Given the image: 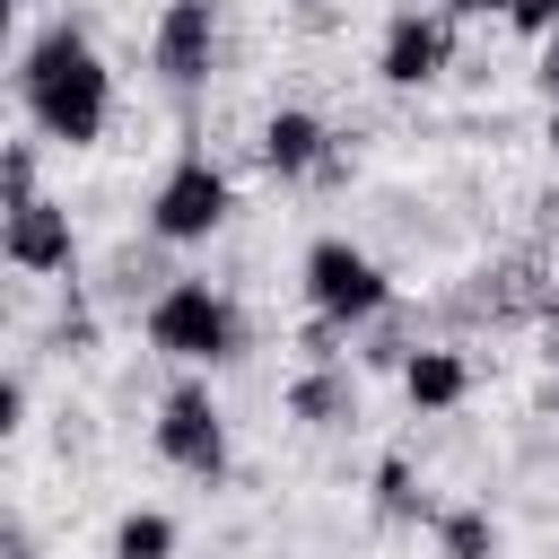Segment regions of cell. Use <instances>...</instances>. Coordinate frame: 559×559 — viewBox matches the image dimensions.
Instances as JSON below:
<instances>
[{"label": "cell", "instance_id": "6da1fadb", "mask_svg": "<svg viewBox=\"0 0 559 559\" xmlns=\"http://www.w3.org/2000/svg\"><path fill=\"white\" fill-rule=\"evenodd\" d=\"M17 105H26V122H35V140H52V148H96L105 140V122H114V70H105V52L87 44V26H44L35 44H26V61H17Z\"/></svg>", "mask_w": 559, "mask_h": 559}, {"label": "cell", "instance_id": "7a4b0ae2", "mask_svg": "<svg viewBox=\"0 0 559 559\" xmlns=\"http://www.w3.org/2000/svg\"><path fill=\"white\" fill-rule=\"evenodd\" d=\"M148 349L175 358V367H227V358L245 349V314H236V297L210 288V280H166V288L148 297Z\"/></svg>", "mask_w": 559, "mask_h": 559}, {"label": "cell", "instance_id": "3957f363", "mask_svg": "<svg viewBox=\"0 0 559 559\" xmlns=\"http://www.w3.org/2000/svg\"><path fill=\"white\" fill-rule=\"evenodd\" d=\"M297 280H306V306H314L323 323H341V332L393 314V271H384L367 245H349V236H314Z\"/></svg>", "mask_w": 559, "mask_h": 559}, {"label": "cell", "instance_id": "277c9868", "mask_svg": "<svg viewBox=\"0 0 559 559\" xmlns=\"http://www.w3.org/2000/svg\"><path fill=\"white\" fill-rule=\"evenodd\" d=\"M227 210H236V183L192 148V157H175L166 183L148 192V236H157V245H210V236L227 227Z\"/></svg>", "mask_w": 559, "mask_h": 559}, {"label": "cell", "instance_id": "5b68a950", "mask_svg": "<svg viewBox=\"0 0 559 559\" xmlns=\"http://www.w3.org/2000/svg\"><path fill=\"white\" fill-rule=\"evenodd\" d=\"M157 454L183 480H227V411H218V393L201 376L166 384V402H157Z\"/></svg>", "mask_w": 559, "mask_h": 559}, {"label": "cell", "instance_id": "8992f818", "mask_svg": "<svg viewBox=\"0 0 559 559\" xmlns=\"http://www.w3.org/2000/svg\"><path fill=\"white\" fill-rule=\"evenodd\" d=\"M454 70V17L445 9H393L384 44H376V79L384 87H437Z\"/></svg>", "mask_w": 559, "mask_h": 559}, {"label": "cell", "instance_id": "52a82bcc", "mask_svg": "<svg viewBox=\"0 0 559 559\" xmlns=\"http://www.w3.org/2000/svg\"><path fill=\"white\" fill-rule=\"evenodd\" d=\"M0 262L26 271V280H61V271L79 262V227H70V210H61L52 192L9 201V210H0Z\"/></svg>", "mask_w": 559, "mask_h": 559}, {"label": "cell", "instance_id": "ba28073f", "mask_svg": "<svg viewBox=\"0 0 559 559\" xmlns=\"http://www.w3.org/2000/svg\"><path fill=\"white\" fill-rule=\"evenodd\" d=\"M148 61L183 96L210 87V70H218V0H166L157 26H148Z\"/></svg>", "mask_w": 559, "mask_h": 559}, {"label": "cell", "instance_id": "9c48e42d", "mask_svg": "<svg viewBox=\"0 0 559 559\" xmlns=\"http://www.w3.org/2000/svg\"><path fill=\"white\" fill-rule=\"evenodd\" d=\"M393 376H402V402H411L419 419H445V411H463V402H472V358H463V349H445V341H411Z\"/></svg>", "mask_w": 559, "mask_h": 559}, {"label": "cell", "instance_id": "30bf717a", "mask_svg": "<svg viewBox=\"0 0 559 559\" xmlns=\"http://www.w3.org/2000/svg\"><path fill=\"white\" fill-rule=\"evenodd\" d=\"M323 157H332V131H323V114H306V105H280V114L262 122V175H280V183H306Z\"/></svg>", "mask_w": 559, "mask_h": 559}, {"label": "cell", "instance_id": "8fae6325", "mask_svg": "<svg viewBox=\"0 0 559 559\" xmlns=\"http://www.w3.org/2000/svg\"><path fill=\"white\" fill-rule=\"evenodd\" d=\"M288 419H297V428H349V419H358V376H349V358L306 367V376L288 384Z\"/></svg>", "mask_w": 559, "mask_h": 559}, {"label": "cell", "instance_id": "7c38bea8", "mask_svg": "<svg viewBox=\"0 0 559 559\" xmlns=\"http://www.w3.org/2000/svg\"><path fill=\"white\" fill-rule=\"evenodd\" d=\"M428 524H437V550H445V559H498V524H489V507H437Z\"/></svg>", "mask_w": 559, "mask_h": 559}, {"label": "cell", "instance_id": "4fadbf2b", "mask_svg": "<svg viewBox=\"0 0 559 559\" xmlns=\"http://www.w3.org/2000/svg\"><path fill=\"white\" fill-rule=\"evenodd\" d=\"M175 515L166 507H131L122 524H114V559H175Z\"/></svg>", "mask_w": 559, "mask_h": 559}, {"label": "cell", "instance_id": "5bb4252c", "mask_svg": "<svg viewBox=\"0 0 559 559\" xmlns=\"http://www.w3.org/2000/svg\"><path fill=\"white\" fill-rule=\"evenodd\" d=\"M376 507H384L393 524H419V515H437V507H428V489H419V472H411L402 454H384V463H376Z\"/></svg>", "mask_w": 559, "mask_h": 559}, {"label": "cell", "instance_id": "9a60e30c", "mask_svg": "<svg viewBox=\"0 0 559 559\" xmlns=\"http://www.w3.org/2000/svg\"><path fill=\"white\" fill-rule=\"evenodd\" d=\"M35 201V140H0V210Z\"/></svg>", "mask_w": 559, "mask_h": 559}, {"label": "cell", "instance_id": "2e32d148", "mask_svg": "<svg viewBox=\"0 0 559 559\" xmlns=\"http://www.w3.org/2000/svg\"><path fill=\"white\" fill-rule=\"evenodd\" d=\"M341 341H349V332H341V323H323V314H314V323H306V332H297V358H306V367H332V358H341Z\"/></svg>", "mask_w": 559, "mask_h": 559}, {"label": "cell", "instance_id": "e0dca14e", "mask_svg": "<svg viewBox=\"0 0 559 559\" xmlns=\"http://www.w3.org/2000/svg\"><path fill=\"white\" fill-rule=\"evenodd\" d=\"M498 17H507V26H515V35H533V44H542V35H550V26H559V0H507V9H498Z\"/></svg>", "mask_w": 559, "mask_h": 559}, {"label": "cell", "instance_id": "ac0fdd59", "mask_svg": "<svg viewBox=\"0 0 559 559\" xmlns=\"http://www.w3.org/2000/svg\"><path fill=\"white\" fill-rule=\"evenodd\" d=\"M17 428H26V384H17V376H0V445H9Z\"/></svg>", "mask_w": 559, "mask_h": 559}, {"label": "cell", "instance_id": "d6986e66", "mask_svg": "<svg viewBox=\"0 0 559 559\" xmlns=\"http://www.w3.org/2000/svg\"><path fill=\"white\" fill-rule=\"evenodd\" d=\"M533 87H542V96H559V26H550V35H542V52H533Z\"/></svg>", "mask_w": 559, "mask_h": 559}, {"label": "cell", "instance_id": "ffe728a7", "mask_svg": "<svg viewBox=\"0 0 559 559\" xmlns=\"http://www.w3.org/2000/svg\"><path fill=\"white\" fill-rule=\"evenodd\" d=\"M498 9H507V0H445V17H454V26H472V17H498Z\"/></svg>", "mask_w": 559, "mask_h": 559}, {"label": "cell", "instance_id": "44dd1931", "mask_svg": "<svg viewBox=\"0 0 559 559\" xmlns=\"http://www.w3.org/2000/svg\"><path fill=\"white\" fill-rule=\"evenodd\" d=\"M542 148L559 157V96H550V122H542Z\"/></svg>", "mask_w": 559, "mask_h": 559}, {"label": "cell", "instance_id": "7402d4cb", "mask_svg": "<svg viewBox=\"0 0 559 559\" xmlns=\"http://www.w3.org/2000/svg\"><path fill=\"white\" fill-rule=\"evenodd\" d=\"M9 35H17V0H0V44H9Z\"/></svg>", "mask_w": 559, "mask_h": 559}, {"label": "cell", "instance_id": "603a6c76", "mask_svg": "<svg viewBox=\"0 0 559 559\" xmlns=\"http://www.w3.org/2000/svg\"><path fill=\"white\" fill-rule=\"evenodd\" d=\"M550 402H559V358H550Z\"/></svg>", "mask_w": 559, "mask_h": 559}, {"label": "cell", "instance_id": "cb8c5ba5", "mask_svg": "<svg viewBox=\"0 0 559 559\" xmlns=\"http://www.w3.org/2000/svg\"><path fill=\"white\" fill-rule=\"evenodd\" d=\"M0 559H35V550H0Z\"/></svg>", "mask_w": 559, "mask_h": 559}, {"label": "cell", "instance_id": "d4e9b609", "mask_svg": "<svg viewBox=\"0 0 559 559\" xmlns=\"http://www.w3.org/2000/svg\"><path fill=\"white\" fill-rule=\"evenodd\" d=\"M105 559H114V550H105Z\"/></svg>", "mask_w": 559, "mask_h": 559}]
</instances>
